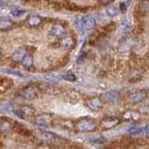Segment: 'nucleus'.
<instances>
[{
	"instance_id": "a211bd4d",
	"label": "nucleus",
	"mask_w": 149,
	"mask_h": 149,
	"mask_svg": "<svg viewBox=\"0 0 149 149\" xmlns=\"http://www.w3.org/2000/svg\"><path fill=\"white\" fill-rule=\"evenodd\" d=\"M62 45L64 48H70L72 45H73V40L71 37H64V38L62 39Z\"/></svg>"
},
{
	"instance_id": "0eeeda50",
	"label": "nucleus",
	"mask_w": 149,
	"mask_h": 149,
	"mask_svg": "<svg viewBox=\"0 0 149 149\" xmlns=\"http://www.w3.org/2000/svg\"><path fill=\"white\" fill-rule=\"evenodd\" d=\"M146 91H138L133 92L129 96V101L132 104H138L140 102H143L144 99H146Z\"/></svg>"
},
{
	"instance_id": "9b49d317",
	"label": "nucleus",
	"mask_w": 149,
	"mask_h": 149,
	"mask_svg": "<svg viewBox=\"0 0 149 149\" xmlns=\"http://www.w3.org/2000/svg\"><path fill=\"white\" fill-rule=\"evenodd\" d=\"M26 55V51L24 49H18L13 52L11 58L14 62H22V60L24 58V56Z\"/></svg>"
},
{
	"instance_id": "f257e3e1",
	"label": "nucleus",
	"mask_w": 149,
	"mask_h": 149,
	"mask_svg": "<svg viewBox=\"0 0 149 149\" xmlns=\"http://www.w3.org/2000/svg\"><path fill=\"white\" fill-rule=\"evenodd\" d=\"M120 94L116 91H106L100 96L99 99L102 104H113L119 100Z\"/></svg>"
},
{
	"instance_id": "f3484780",
	"label": "nucleus",
	"mask_w": 149,
	"mask_h": 149,
	"mask_svg": "<svg viewBox=\"0 0 149 149\" xmlns=\"http://www.w3.org/2000/svg\"><path fill=\"white\" fill-rule=\"evenodd\" d=\"M12 112H13V114L19 116L20 118L22 119H24L26 118V112L24 109H22V108H15V109H12Z\"/></svg>"
},
{
	"instance_id": "393cba45",
	"label": "nucleus",
	"mask_w": 149,
	"mask_h": 149,
	"mask_svg": "<svg viewBox=\"0 0 149 149\" xmlns=\"http://www.w3.org/2000/svg\"><path fill=\"white\" fill-rule=\"evenodd\" d=\"M2 148H3V143L0 142V149H2Z\"/></svg>"
},
{
	"instance_id": "4be33fe9",
	"label": "nucleus",
	"mask_w": 149,
	"mask_h": 149,
	"mask_svg": "<svg viewBox=\"0 0 149 149\" xmlns=\"http://www.w3.org/2000/svg\"><path fill=\"white\" fill-rule=\"evenodd\" d=\"M47 78L49 79V80H50V81H52L53 83H57V82L59 81V79H58L57 77H55L54 76H48V77H47Z\"/></svg>"
},
{
	"instance_id": "9d476101",
	"label": "nucleus",
	"mask_w": 149,
	"mask_h": 149,
	"mask_svg": "<svg viewBox=\"0 0 149 149\" xmlns=\"http://www.w3.org/2000/svg\"><path fill=\"white\" fill-rule=\"evenodd\" d=\"M64 34V28L60 24H54L50 29V35L55 37H61Z\"/></svg>"
},
{
	"instance_id": "423d86ee",
	"label": "nucleus",
	"mask_w": 149,
	"mask_h": 149,
	"mask_svg": "<svg viewBox=\"0 0 149 149\" xmlns=\"http://www.w3.org/2000/svg\"><path fill=\"white\" fill-rule=\"evenodd\" d=\"M86 105L92 112H98L102 108V102L99 98H93V99L88 101Z\"/></svg>"
},
{
	"instance_id": "f8f14e48",
	"label": "nucleus",
	"mask_w": 149,
	"mask_h": 149,
	"mask_svg": "<svg viewBox=\"0 0 149 149\" xmlns=\"http://www.w3.org/2000/svg\"><path fill=\"white\" fill-rule=\"evenodd\" d=\"M22 66H24L25 68H30L33 64V56L31 54L26 53L24 58L22 60Z\"/></svg>"
},
{
	"instance_id": "6ab92c4d",
	"label": "nucleus",
	"mask_w": 149,
	"mask_h": 149,
	"mask_svg": "<svg viewBox=\"0 0 149 149\" xmlns=\"http://www.w3.org/2000/svg\"><path fill=\"white\" fill-rule=\"evenodd\" d=\"M26 13V10L25 9H21V8H14L11 10V14L13 16L15 17H20L22 15H23V14Z\"/></svg>"
},
{
	"instance_id": "20e7f679",
	"label": "nucleus",
	"mask_w": 149,
	"mask_h": 149,
	"mask_svg": "<svg viewBox=\"0 0 149 149\" xmlns=\"http://www.w3.org/2000/svg\"><path fill=\"white\" fill-rule=\"evenodd\" d=\"M80 25L83 29L91 30L95 25V19L91 15H86L81 18L80 20Z\"/></svg>"
},
{
	"instance_id": "f03ea898",
	"label": "nucleus",
	"mask_w": 149,
	"mask_h": 149,
	"mask_svg": "<svg viewBox=\"0 0 149 149\" xmlns=\"http://www.w3.org/2000/svg\"><path fill=\"white\" fill-rule=\"evenodd\" d=\"M77 129L79 130V132H92V130H94L96 129V124L91 120L82 119V120L77 121Z\"/></svg>"
},
{
	"instance_id": "6e6552de",
	"label": "nucleus",
	"mask_w": 149,
	"mask_h": 149,
	"mask_svg": "<svg viewBox=\"0 0 149 149\" xmlns=\"http://www.w3.org/2000/svg\"><path fill=\"white\" fill-rule=\"evenodd\" d=\"M22 96L24 98L25 100H34L36 97V91L34 90V88L28 86L22 90Z\"/></svg>"
},
{
	"instance_id": "b1692460",
	"label": "nucleus",
	"mask_w": 149,
	"mask_h": 149,
	"mask_svg": "<svg viewBox=\"0 0 149 149\" xmlns=\"http://www.w3.org/2000/svg\"><path fill=\"white\" fill-rule=\"evenodd\" d=\"M100 1H101V3H102V4L106 5V4L110 3V2H111V0H100Z\"/></svg>"
},
{
	"instance_id": "412c9836",
	"label": "nucleus",
	"mask_w": 149,
	"mask_h": 149,
	"mask_svg": "<svg viewBox=\"0 0 149 149\" xmlns=\"http://www.w3.org/2000/svg\"><path fill=\"white\" fill-rule=\"evenodd\" d=\"M63 78L67 81H74L76 80V76H74V74L69 73V74H65V76H63Z\"/></svg>"
},
{
	"instance_id": "39448f33",
	"label": "nucleus",
	"mask_w": 149,
	"mask_h": 149,
	"mask_svg": "<svg viewBox=\"0 0 149 149\" xmlns=\"http://www.w3.org/2000/svg\"><path fill=\"white\" fill-rule=\"evenodd\" d=\"M51 120H52V118L51 116L49 114H43L38 116L36 118V124L39 127H49V124L51 123Z\"/></svg>"
},
{
	"instance_id": "7ed1b4c3",
	"label": "nucleus",
	"mask_w": 149,
	"mask_h": 149,
	"mask_svg": "<svg viewBox=\"0 0 149 149\" xmlns=\"http://www.w3.org/2000/svg\"><path fill=\"white\" fill-rule=\"evenodd\" d=\"M120 122L118 118L116 116H108V118H104L100 121V126L104 130H110L116 127Z\"/></svg>"
},
{
	"instance_id": "4468645a",
	"label": "nucleus",
	"mask_w": 149,
	"mask_h": 149,
	"mask_svg": "<svg viewBox=\"0 0 149 149\" xmlns=\"http://www.w3.org/2000/svg\"><path fill=\"white\" fill-rule=\"evenodd\" d=\"M27 23H28V25L31 27H36L41 23V19L37 16H33L28 19Z\"/></svg>"
},
{
	"instance_id": "dca6fc26",
	"label": "nucleus",
	"mask_w": 149,
	"mask_h": 149,
	"mask_svg": "<svg viewBox=\"0 0 149 149\" xmlns=\"http://www.w3.org/2000/svg\"><path fill=\"white\" fill-rule=\"evenodd\" d=\"M11 129V125L8 120L5 121H0V132H7Z\"/></svg>"
},
{
	"instance_id": "aec40b11",
	"label": "nucleus",
	"mask_w": 149,
	"mask_h": 149,
	"mask_svg": "<svg viewBox=\"0 0 149 149\" xmlns=\"http://www.w3.org/2000/svg\"><path fill=\"white\" fill-rule=\"evenodd\" d=\"M106 11H107V13H108L110 16H115V15H116V13H118L116 8L115 6L108 7V8H107V9H106Z\"/></svg>"
},
{
	"instance_id": "2eb2a0df",
	"label": "nucleus",
	"mask_w": 149,
	"mask_h": 149,
	"mask_svg": "<svg viewBox=\"0 0 149 149\" xmlns=\"http://www.w3.org/2000/svg\"><path fill=\"white\" fill-rule=\"evenodd\" d=\"M1 71L5 74H13V76L15 77H22L23 74L22 73H21L20 71H18V70H15V69H7V68H4L2 69Z\"/></svg>"
},
{
	"instance_id": "ddd939ff",
	"label": "nucleus",
	"mask_w": 149,
	"mask_h": 149,
	"mask_svg": "<svg viewBox=\"0 0 149 149\" xmlns=\"http://www.w3.org/2000/svg\"><path fill=\"white\" fill-rule=\"evenodd\" d=\"M88 141L93 143H104L106 142V139L102 135H91L88 138Z\"/></svg>"
},
{
	"instance_id": "1a4fd4ad",
	"label": "nucleus",
	"mask_w": 149,
	"mask_h": 149,
	"mask_svg": "<svg viewBox=\"0 0 149 149\" xmlns=\"http://www.w3.org/2000/svg\"><path fill=\"white\" fill-rule=\"evenodd\" d=\"M13 27V22L8 18H0V30L1 31H8L10 30Z\"/></svg>"
},
{
	"instance_id": "5701e85b",
	"label": "nucleus",
	"mask_w": 149,
	"mask_h": 149,
	"mask_svg": "<svg viewBox=\"0 0 149 149\" xmlns=\"http://www.w3.org/2000/svg\"><path fill=\"white\" fill-rule=\"evenodd\" d=\"M120 8H121V10H122V12H125L126 11V5L124 3H121L120 4Z\"/></svg>"
}]
</instances>
